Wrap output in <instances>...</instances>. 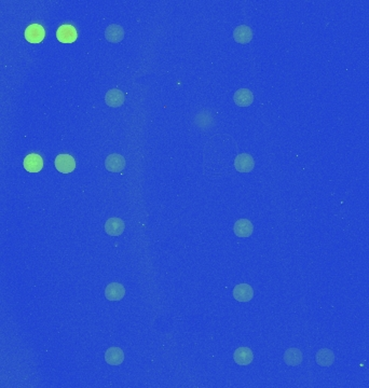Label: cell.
I'll return each instance as SVG.
<instances>
[{
  "mask_svg": "<svg viewBox=\"0 0 369 388\" xmlns=\"http://www.w3.org/2000/svg\"><path fill=\"white\" fill-rule=\"evenodd\" d=\"M43 160L37 153H30L24 159V168L29 173H38L42 170Z\"/></svg>",
  "mask_w": 369,
  "mask_h": 388,
  "instance_id": "cell-8",
  "label": "cell"
},
{
  "mask_svg": "<svg viewBox=\"0 0 369 388\" xmlns=\"http://www.w3.org/2000/svg\"><path fill=\"white\" fill-rule=\"evenodd\" d=\"M233 297L239 302H248L254 297V289L248 284L237 285L233 289Z\"/></svg>",
  "mask_w": 369,
  "mask_h": 388,
  "instance_id": "cell-6",
  "label": "cell"
},
{
  "mask_svg": "<svg viewBox=\"0 0 369 388\" xmlns=\"http://www.w3.org/2000/svg\"><path fill=\"white\" fill-rule=\"evenodd\" d=\"M55 168L63 174H69L76 168L75 159L69 154H58L55 159Z\"/></svg>",
  "mask_w": 369,
  "mask_h": 388,
  "instance_id": "cell-2",
  "label": "cell"
},
{
  "mask_svg": "<svg viewBox=\"0 0 369 388\" xmlns=\"http://www.w3.org/2000/svg\"><path fill=\"white\" fill-rule=\"evenodd\" d=\"M233 359L240 366H248L254 359V354L248 347H240L233 354Z\"/></svg>",
  "mask_w": 369,
  "mask_h": 388,
  "instance_id": "cell-13",
  "label": "cell"
},
{
  "mask_svg": "<svg viewBox=\"0 0 369 388\" xmlns=\"http://www.w3.org/2000/svg\"><path fill=\"white\" fill-rule=\"evenodd\" d=\"M45 36L44 28L40 24H31L25 30L26 40L30 43L41 42Z\"/></svg>",
  "mask_w": 369,
  "mask_h": 388,
  "instance_id": "cell-4",
  "label": "cell"
},
{
  "mask_svg": "<svg viewBox=\"0 0 369 388\" xmlns=\"http://www.w3.org/2000/svg\"><path fill=\"white\" fill-rule=\"evenodd\" d=\"M285 364L290 367H297L302 361V353L298 348H289L284 354Z\"/></svg>",
  "mask_w": 369,
  "mask_h": 388,
  "instance_id": "cell-18",
  "label": "cell"
},
{
  "mask_svg": "<svg viewBox=\"0 0 369 388\" xmlns=\"http://www.w3.org/2000/svg\"><path fill=\"white\" fill-rule=\"evenodd\" d=\"M125 289L119 283H112L107 285L105 289V296L109 301H120L124 297Z\"/></svg>",
  "mask_w": 369,
  "mask_h": 388,
  "instance_id": "cell-10",
  "label": "cell"
},
{
  "mask_svg": "<svg viewBox=\"0 0 369 388\" xmlns=\"http://www.w3.org/2000/svg\"><path fill=\"white\" fill-rule=\"evenodd\" d=\"M255 167V161L248 153L238 154L235 159V168L240 173H249Z\"/></svg>",
  "mask_w": 369,
  "mask_h": 388,
  "instance_id": "cell-1",
  "label": "cell"
},
{
  "mask_svg": "<svg viewBox=\"0 0 369 388\" xmlns=\"http://www.w3.org/2000/svg\"><path fill=\"white\" fill-rule=\"evenodd\" d=\"M56 38L63 43H73L77 39V30L73 25H62L56 31Z\"/></svg>",
  "mask_w": 369,
  "mask_h": 388,
  "instance_id": "cell-5",
  "label": "cell"
},
{
  "mask_svg": "<svg viewBox=\"0 0 369 388\" xmlns=\"http://www.w3.org/2000/svg\"><path fill=\"white\" fill-rule=\"evenodd\" d=\"M233 100L240 107H248L254 101V95L248 89H240L235 93Z\"/></svg>",
  "mask_w": 369,
  "mask_h": 388,
  "instance_id": "cell-12",
  "label": "cell"
},
{
  "mask_svg": "<svg viewBox=\"0 0 369 388\" xmlns=\"http://www.w3.org/2000/svg\"><path fill=\"white\" fill-rule=\"evenodd\" d=\"M125 224L120 218H110L105 223V232L110 236H119L124 232Z\"/></svg>",
  "mask_w": 369,
  "mask_h": 388,
  "instance_id": "cell-9",
  "label": "cell"
},
{
  "mask_svg": "<svg viewBox=\"0 0 369 388\" xmlns=\"http://www.w3.org/2000/svg\"><path fill=\"white\" fill-rule=\"evenodd\" d=\"M124 100H125L124 93L118 89L109 90L105 95V102L109 107H113V108H118L122 106L123 103H124Z\"/></svg>",
  "mask_w": 369,
  "mask_h": 388,
  "instance_id": "cell-11",
  "label": "cell"
},
{
  "mask_svg": "<svg viewBox=\"0 0 369 388\" xmlns=\"http://www.w3.org/2000/svg\"><path fill=\"white\" fill-rule=\"evenodd\" d=\"M233 39L241 44L248 43L252 39V30L247 25H240L233 31Z\"/></svg>",
  "mask_w": 369,
  "mask_h": 388,
  "instance_id": "cell-15",
  "label": "cell"
},
{
  "mask_svg": "<svg viewBox=\"0 0 369 388\" xmlns=\"http://www.w3.org/2000/svg\"><path fill=\"white\" fill-rule=\"evenodd\" d=\"M105 167L110 173H120L125 167V159L121 154H109L105 160Z\"/></svg>",
  "mask_w": 369,
  "mask_h": 388,
  "instance_id": "cell-3",
  "label": "cell"
},
{
  "mask_svg": "<svg viewBox=\"0 0 369 388\" xmlns=\"http://www.w3.org/2000/svg\"><path fill=\"white\" fill-rule=\"evenodd\" d=\"M315 360L321 367H330L335 362V355L330 349L323 348L317 352Z\"/></svg>",
  "mask_w": 369,
  "mask_h": 388,
  "instance_id": "cell-17",
  "label": "cell"
},
{
  "mask_svg": "<svg viewBox=\"0 0 369 388\" xmlns=\"http://www.w3.org/2000/svg\"><path fill=\"white\" fill-rule=\"evenodd\" d=\"M233 231L238 237H249L254 232V225L247 219H240L235 223Z\"/></svg>",
  "mask_w": 369,
  "mask_h": 388,
  "instance_id": "cell-7",
  "label": "cell"
},
{
  "mask_svg": "<svg viewBox=\"0 0 369 388\" xmlns=\"http://www.w3.org/2000/svg\"><path fill=\"white\" fill-rule=\"evenodd\" d=\"M105 360L110 366H120L124 360V353L119 347H110L105 353Z\"/></svg>",
  "mask_w": 369,
  "mask_h": 388,
  "instance_id": "cell-14",
  "label": "cell"
},
{
  "mask_svg": "<svg viewBox=\"0 0 369 388\" xmlns=\"http://www.w3.org/2000/svg\"><path fill=\"white\" fill-rule=\"evenodd\" d=\"M105 38L109 42L118 43L124 38V29H123L120 25H109L105 30Z\"/></svg>",
  "mask_w": 369,
  "mask_h": 388,
  "instance_id": "cell-16",
  "label": "cell"
}]
</instances>
